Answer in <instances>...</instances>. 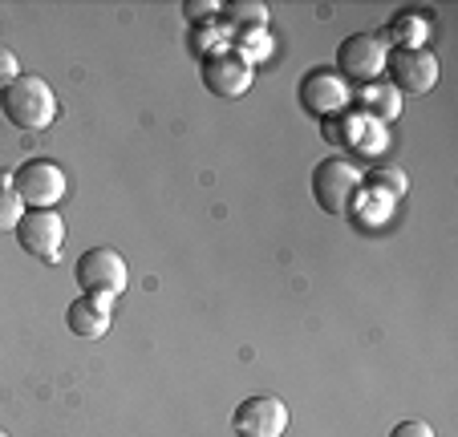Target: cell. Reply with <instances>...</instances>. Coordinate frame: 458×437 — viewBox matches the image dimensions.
Returning a JSON list of instances; mask_svg holds the SVG:
<instances>
[{"instance_id":"cell-7","label":"cell","mask_w":458,"mask_h":437,"mask_svg":"<svg viewBox=\"0 0 458 437\" xmlns=\"http://www.w3.org/2000/svg\"><path fill=\"white\" fill-rule=\"evenodd\" d=\"M296 102H301V110L309 113V118L329 122V118H337V113L349 105V86L337 78V69L320 65V69H309V73L301 78Z\"/></svg>"},{"instance_id":"cell-21","label":"cell","mask_w":458,"mask_h":437,"mask_svg":"<svg viewBox=\"0 0 458 437\" xmlns=\"http://www.w3.org/2000/svg\"><path fill=\"white\" fill-rule=\"evenodd\" d=\"M373 179H377V187H394V190H406V182H402V174L398 171H377V174H373Z\"/></svg>"},{"instance_id":"cell-4","label":"cell","mask_w":458,"mask_h":437,"mask_svg":"<svg viewBox=\"0 0 458 437\" xmlns=\"http://www.w3.org/2000/svg\"><path fill=\"white\" fill-rule=\"evenodd\" d=\"M386 57H389V49L377 33H353L337 45V78L373 86L386 73Z\"/></svg>"},{"instance_id":"cell-10","label":"cell","mask_w":458,"mask_h":437,"mask_svg":"<svg viewBox=\"0 0 458 437\" xmlns=\"http://www.w3.org/2000/svg\"><path fill=\"white\" fill-rule=\"evenodd\" d=\"M17 243L25 256L57 259L65 243V219L57 211H25L17 223Z\"/></svg>"},{"instance_id":"cell-11","label":"cell","mask_w":458,"mask_h":437,"mask_svg":"<svg viewBox=\"0 0 458 437\" xmlns=\"http://www.w3.org/2000/svg\"><path fill=\"white\" fill-rule=\"evenodd\" d=\"M65 324L81 340H102L110 332V300H102V296H78L65 308Z\"/></svg>"},{"instance_id":"cell-22","label":"cell","mask_w":458,"mask_h":437,"mask_svg":"<svg viewBox=\"0 0 458 437\" xmlns=\"http://www.w3.org/2000/svg\"><path fill=\"white\" fill-rule=\"evenodd\" d=\"M0 437H9V433H4V429H0Z\"/></svg>"},{"instance_id":"cell-19","label":"cell","mask_w":458,"mask_h":437,"mask_svg":"<svg viewBox=\"0 0 458 437\" xmlns=\"http://www.w3.org/2000/svg\"><path fill=\"white\" fill-rule=\"evenodd\" d=\"M17 78H21L17 57H13V49H4V45H0V89L9 86V81H17Z\"/></svg>"},{"instance_id":"cell-3","label":"cell","mask_w":458,"mask_h":437,"mask_svg":"<svg viewBox=\"0 0 458 437\" xmlns=\"http://www.w3.org/2000/svg\"><path fill=\"white\" fill-rule=\"evenodd\" d=\"M73 280L81 283V296H102V300H114L118 291H126V259L114 248H89L78 256L73 264Z\"/></svg>"},{"instance_id":"cell-8","label":"cell","mask_w":458,"mask_h":437,"mask_svg":"<svg viewBox=\"0 0 458 437\" xmlns=\"http://www.w3.org/2000/svg\"><path fill=\"white\" fill-rule=\"evenodd\" d=\"M288 429V405L272 393L248 397L232 409V433L235 437H284Z\"/></svg>"},{"instance_id":"cell-14","label":"cell","mask_w":458,"mask_h":437,"mask_svg":"<svg viewBox=\"0 0 458 437\" xmlns=\"http://www.w3.org/2000/svg\"><path fill=\"white\" fill-rule=\"evenodd\" d=\"M227 21H232V29H264L268 25V4H259V0H235V4H227Z\"/></svg>"},{"instance_id":"cell-17","label":"cell","mask_w":458,"mask_h":437,"mask_svg":"<svg viewBox=\"0 0 458 437\" xmlns=\"http://www.w3.org/2000/svg\"><path fill=\"white\" fill-rule=\"evenodd\" d=\"M219 45H227V33H224V29H216L211 21L203 29H195V33H191V53H195V57H208V53L219 49Z\"/></svg>"},{"instance_id":"cell-2","label":"cell","mask_w":458,"mask_h":437,"mask_svg":"<svg viewBox=\"0 0 458 437\" xmlns=\"http://www.w3.org/2000/svg\"><path fill=\"white\" fill-rule=\"evenodd\" d=\"M361 182H365V174L349 158L333 155L312 166V198H317L320 211H329V214H345L353 195L361 190Z\"/></svg>"},{"instance_id":"cell-9","label":"cell","mask_w":458,"mask_h":437,"mask_svg":"<svg viewBox=\"0 0 458 437\" xmlns=\"http://www.w3.org/2000/svg\"><path fill=\"white\" fill-rule=\"evenodd\" d=\"M389 86L398 94H430L438 86V57L430 49H394L386 57Z\"/></svg>"},{"instance_id":"cell-1","label":"cell","mask_w":458,"mask_h":437,"mask_svg":"<svg viewBox=\"0 0 458 437\" xmlns=\"http://www.w3.org/2000/svg\"><path fill=\"white\" fill-rule=\"evenodd\" d=\"M0 113L13 122L17 130H45L57 118V94L49 89L45 78H25L0 89Z\"/></svg>"},{"instance_id":"cell-20","label":"cell","mask_w":458,"mask_h":437,"mask_svg":"<svg viewBox=\"0 0 458 437\" xmlns=\"http://www.w3.org/2000/svg\"><path fill=\"white\" fill-rule=\"evenodd\" d=\"M389 437H434V429L426 421H402V425H394Z\"/></svg>"},{"instance_id":"cell-5","label":"cell","mask_w":458,"mask_h":437,"mask_svg":"<svg viewBox=\"0 0 458 437\" xmlns=\"http://www.w3.org/2000/svg\"><path fill=\"white\" fill-rule=\"evenodd\" d=\"M65 171H61L57 163H49V158H33V163H25L17 174H13V190H17V198L25 206H33V211H53V206L65 198Z\"/></svg>"},{"instance_id":"cell-16","label":"cell","mask_w":458,"mask_h":437,"mask_svg":"<svg viewBox=\"0 0 458 437\" xmlns=\"http://www.w3.org/2000/svg\"><path fill=\"white\" fill-rule=\"evenodd\" d=\"M21 214H25V203L17 198V190H13V187H0V235H4V231H17Z\"/></svg>"},{"instance_id":"cell-15","label":"cell","mask_w":458,"mask_h":437,"mask_svg":"<svg viewBox=\"0 0 458 437\" xmlns=\"http://www.w3.org/2000/svg\"><path fill=\"white\" fill-rule=\"evenodd\" d=\"M232 37H235L232 49L240 53L248 65L256 57H268V53H272V41H268V33H264V29H232Z\"/></svg>"},{"instance_id":"cell-18","label":"cell","mask_w":458,"mask_h":437,"mask_svg":"<svg viewBox=\"0 0 458 437\" xmlns=\"http://www.w3.org/2000/svg\"><path fill=\"white\" fill-rule=\"evenodd\" d=\"M211 13H224V4H216V0H182V17L191 25H208Z\"/></svg>"},{"instance_id":"cell-6","label":"cell","mask_w":458,"mask_h":437,"mask_svg":"<svg viewBox=\"0 0 458 437\" xmlns=\"http://www.w3.org/2000/svg\"><path fill=\"white\" fill-rule=\"evenodd\" d=\"M199 78L208 86V94L216 97H243L251 89V65L232 49V41L211 49L208 57H199Z\"/></svg>"},{"instance_id":"cell-13","label":"cell","mask_w":458,"mask_h":437,"mask_svg":"<svg viewBox=\"0 0 458 437\" xmlns=\"http://www.w3.org/2000/svg\"><path fill=\"white\" fill-rule=\"evenodd\" d=\"M357 102L365 105V113H373V118L389 122L402 113V94L389 81H373V86H361V94H357Z\"/></svg>"},{"instance_id":"cell-12","label":"cell","mask_w":458,"mask_h":437,"mask_svg":"<svg viewBox=\"0 0 458 437\" xmlns=\"http://www.w3.org/2000/svg\"><path fill=\"white\" fill-rule=\"evenodd\" d=\"M386 37L398 49H426V37H430V17H422V13H398V17L389 21ZM381 37V41H386Z\"/></svg>"}]
</instances>
